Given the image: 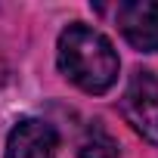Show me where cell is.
I'll use <instances>...</instances> for the list:
<instances>
[{"instance_id":"obj_1","label":"cell","mask_w":158,"mask_h":158,"mask_svg":"<svg viewBox=\"0 0 158 158\" xmlns=\"http://www.w3.org/2000/svg\"><path fill=\"white\" fill-rule=\"evenodd\" d=\"M59 68L84 93H106L118 81V53L90 25H68L59 34Z\"/></svg>"},{"instance_id":"obj_2","label":"cell","mask_w":158,"mask_h":158,"mask_svg":"<svg viewBox=\"0 0 158 158\" xmlns=\"http://www.w3.org/2000/svg\"><path fill=\"white\" fill-rule=\"evenodd\" d=\"M124 118L133 124L136 133H143L149 143L158 146V81L149 71H136L127 84V93L121 99Z\"/></svg>"},{"instance_id":"obj_3","label":"cell","mask_w":158,"mask_h":158,"mask_svg":"<svg viewBox=\"0 0 158 158\" xmlns=\"http://www.w3.org/2000/svg\"><path fill=\"white\" fill-rule=\"evenodd\" d=\"M121 34L143 53L158 50V3L155 0H130L118 6Z\"/></svg>"},{"instance_id":"obj_4","label":"cell","mask_w":158,"mask_h":158,"mask_svg":"<svg viewBox=\"0 0 158 158\" xmlns=\"http://www.w3.org/2000/svg\"><path fill=\"white\" fill-rule=\"evenodd\" d=\"M56 130L47 121L25 118L6 139V158H56Z\"/></svg>"},{"instance_id":"obj_5","label":"cell","mask_w":158,"mask_h":158,"mask_svg":"<svg viewBox=\"0 0 158 158\" xmlns=\"http://www.w3.org/2000/svg\"><path fill=\"white\" fill-rule=\"evenodd\" d=\"M77 158H118V143L102 127H90L77 146Z\"/></svg>"}]
</instances>
